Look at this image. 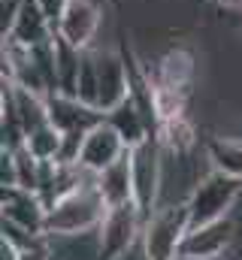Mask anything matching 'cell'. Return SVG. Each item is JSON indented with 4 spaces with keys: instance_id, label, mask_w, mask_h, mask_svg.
<instances>
[{
    "instance_id": "cell-20",
    "label": "cell",
    "mask_w": 242,
    "mask_h": 260,
    "mask_svg": "<svg viewBox=\"0 0 242 260\" xmlns=\"http://www.w3.org/2000/svg\"><path fill=\"white\" fill-rule=\"evenodd\" d=\"M215 3H221L224 9H242V0H215Z\"/></svg>"
},
{
    "instance_id": "cell-13",
    "label": "cell",
    "mask_w": 242,
    "mask_h": 260,
    "mask_svg": "<svg viewBox=\"0 0 242 260\" xmlns=\"http://www.w3.org/2000/svg\"><path fill=\"white\" fill-rule=\"evenodd\" d=\"M194 73H197V64H194V55L188 49H170L158 64H155V85H164V88H176V91H191V82H194Z\"/></svg>"
},
{
    "instance_id": "cell-3",
    "label": "cell",
    "mask_w": 242,
    "mask_h": 260,
    "mask_svg": "<svg viewBox=\"0 0 242 260\" xmlns=\"http://www.w3.org/2000/svg\"><path fill=\"white\" fill-rule=\"evenodd\" d=\"M239 197H242V179L218 173V170L209 167V173L203 179H197L191 194L185 197L188 212H191V227H200V224L233 215Z\"/></svg>"
},
{
    "instance_id": "cell-2",
    "label": "cell",
    "mask_w": 242,
    "mask_h": 260,
    "mask_svg": "<svg viewBox=\"0 0 242 260\" xmlns=\"http://www.w3.org/2000/svg\"><path fill=\"white\" fill-rule=\"evenodd\" d=\"M191 230L188 200L161 203L142 224V251L145 260H179V245Z\"/></svg>"
},
{
    "instance_id": "cell-15",
    "label": "cell",
    "mask_w": 242,
    "mask_h": 260,
    "mask_svg": "<svg viewBox=\"0 0 242 260\" xmlns=\"http://www.w3.org/2000/svg\"><path fill=\"white\" fill-rule=\"evenodd\" d=\"M106 121H109V124L124 136V142H127L130 148H133L136 142H142V139H148V136H152L148 121H145V115H142V109L136 106V100H133V97H127V100L118 103L112 112H106Z\"/></svg>"
},
{
    "instance_id": "cell-14",
    "label": "cell",
    "mask_w": 242,
    "mask_h": 260,
    "mask_svg": "<svg viewBox=\"0 0 242 260\" xmlns=\"http://www.w3.org/2000/svg\"><path fill=\"white\" fill-rule=\"evenodd\" d=\"M97 188L109 206L121 203H133V176H130V151L115 160L112 167H106L103 173H97Z\"/></svg>"
},
{
    "instance_id": "cell-7",
    "label": "cell",
    "mask_w": 242,
    "mask_h": 260,
    "mask_svg": "<svg viewBox=\"0 0 242 260\" xmlns=\"http://www.w3.org/2000/svg\"><path fill=\"white\" fill-rule=\"evenodd\" d=\"M103 24V6L100 0H70L64 15L55 24V34L76 49H94L97 30Z\"/></svg>"
},
{
    "instance_id": "cell-8",
    "label": "cell",
    "mask_w": 242,
    "mask_h": 260,
    "mask_svg": "<svg viewBox=\"0 0 242 260\" xmlns=\"http://www.w3.org/2000/svg\"><path fill=\"white\" fill-rule=\"evenodd\" d=\"M94 58H97V109L112 112L118 103L130 97V70L124 55L118 52L94 49Z\"/></svg>"
},
{
    "instance_id": "cell-6",
    "label": "cell",
    "mask_w": 242,
    "mask_h": 260,
    "mask_svg": "<svg viewBox=\"0 0 242 260\" xmlns=\"http://www.w3.org/2000/svg\"><path fill=\"white\" fill-rule=\"evenodd\" d=\"M236 233H239L236 215L191 227L179 245V260H221L233 248Z\"/></svg>"
},
{
    "instance_id": "cell-16",
    "label": "cell",
    "mask_w": 242,
    "mask_h": 260,
    "mask_svg": "<svg viewBox=\"0 0 242 260\" xmlns=\"http://www.w3.org/2000/svg\"><path fill=\"white\" fill-rule=\"evenodd\" d=\"M206 157H209L212 170L242 179V139H233V136H209L206 139Z\"/></svg>"
},
{
    "instance_id": "cell-12",
    "label": "cell",
    "mask_w": 242,
    "mask_h": 260,
    "mask_svg": "<svg viewBox=\"0 0 242 260\" xmlns=\"http://www.w3.org/2000/svg\"><path fill=\"white\" fill-rule=\"evenodd\" d=\"M52 37H55V24L49 21L43 6L37 0H24L21 12L15 15V21L3 40H15L21 46H40V43H49Z\"/></svg>"
},
{
    "instance_id": "cell-10",
    "label": "cell",
    "mask_w": 242,
    "mask_h": 260,
    "mask_svg": "<svg viewBox=\"0 0 242 260\" xmlns=\"http://www.w3.org/2000/svg\"><path fill=\"white\" fill-rule=\"evenodd\" d=\"M46 215H49V206L37 191L3 188V221L15 224L31 236H46Z\"/></svg>"
},
{
    "instance_id": "cell-9",
    "label": "cell",
    "mask_w": 242,
    "mask_h": 260,
    "mask_svg": "<svg viewBox=\"0 0 242 260\" xmlns=\"http://www.w3.org/2000/svg\"><path fill=\"white\" fill-rule=\"evenodd\" d=\"M127 151H130V145L124 142V136L103 118L100 124H94L88 130V136L82 142V151H79V164L91 173H103L106 167L121 160Z\"/></svg>"
},
{
    "instance_id": "cell-1",
    "label": "cell",
    "mask_w": 242,
    "mask_h": 260,
    "mask_svg": "<svg viewBox=\"0 0 242 260\" xmlns=\"http://www.w3.org/2000/svg\"><path fill=\"white\" fill-rule=\"evenodd\" d=\"M106 212H109V203L103 200L97 188V176H94L91 182L79 185L76 191H70L67 197L49 206L46 236H79V233L100 230Z\"/></svg>"
},
{
    "instance_id": "cell-19",
    "label": "cell",
    "mask_w": 242,
    "mask_h": 260,
    "mask_svg": "<svg viewBox=\"0 0 242 260\" xmlns=\"http://www.w3.org/2000/svg\"><path fill=\"white\" fill-rule=\"evenodd\" d=\"M37 3H40V6H43V12L49 15V21H52V24H58V18L64 15V9H67V3H70V0H37Z\"/></svg>"
},
{
    "instance_id": "cell-17",
    "label": "cell",
    "mask_w": 242,
    "mask_h": 260,
    "mask_svg": "<svg viewBox=\"0 0 242 260\" xmlns=\"http://www.w3.org/2000/svg\"><path fill=\"white\" fill-rule=\"evenodd\" d=\"M24 145H27L31 154L40 157V160H58L60 145H64V133H60L52 121H43L40 127H34L24 136Z\"/></svg>"
},
{
    "instance_id": "cell-5",
    "label": "cell",
    "mask_w": 242,
    "mask_h": 260,
    "mask_svg": "<svg viewBox=\"0 0 242 260\" xmlns=\"http://www.w3.org/2000/svg\"><path fill=\"white\" fill-rule=\"evenodd\" d=\"M142 212L136 203H121L109 206L103 224H100V260H121L130 248L139 245L142 239Z\"/></svg>"
},
{
    "instance_id": "cell-18",
    "label": "cell",
    "mask_w": 242,
    "mask_h": 260,
    "mask_svg": "<svg viewBox=\"0 0 242 260\" xmlns=\"http://www.w3.org/2000/svg\"><path fill=\"white\" fill-rule=\"evenodd\" d=\"M21 6H24V0H0V34L3 37L9 34V27H12L15 15L21 12Z\"/></svg>"
},
{
    "instance_id": "cell-11",
    "label": "cell",
    "mask_w": 242,
    "mask_h": 260,
    "mask_svg": "<svg viewBox=\"0 0 242 260\" xmlns=\"http://www.w3.org/2000/svg\"><path fill=\"white\" fill-rule=\"evenodd\" d=\"M106 118V112H100L97 106H88L79 97L70 94H49V121L60 133H73V130H91Z\"/></svg>"
},
{
    "instance_id": "cell-4",
    "label": "cell",
    "mask_w": 242,
    "mask_h": 260,
    "mask_svg": "<svg viewBox=\"0 0 242 260\" xmlns=\"http://www.w3.org/2000/svg\"><path fill=\"white\" fill-rule=\"evenodd\" d=\"M130 176H133V203L142 218H148L164 194V148L158 136H148L130 148Z\"/></svg>"
}]
</instances>
